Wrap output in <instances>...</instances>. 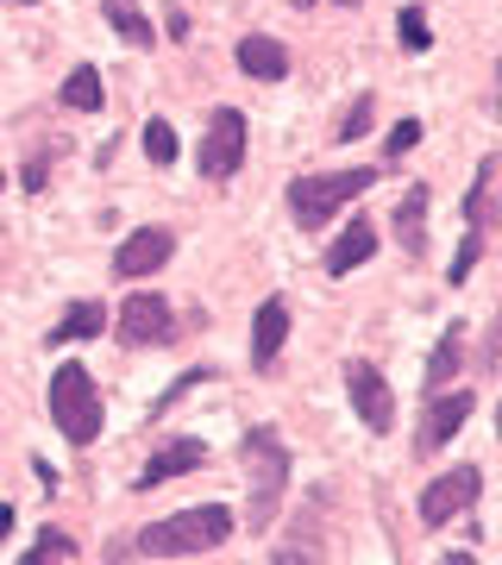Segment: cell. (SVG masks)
<instances>
[{"label":"cell","instance_id":"cell-1","mask_svg":"<svg viewBox=\"0 0 502 565\" xmlns=\"http://www.w3.org/2000/svg\"><path fill=\"white\" fill-rule=\"evenodd\" d=\"M233 541V509L226 503H201V509H182V515H163L151 522L132 541L139 559H201V553H214V546Z\"/></svg>","mask_w":502,"mask_h":565},{"label":"cell","instance_id":"cell-2","mask_svg":"<svg viewBox=\"0 0 502 565\" xmlns=\"http://www.w3.org/2000/svg\"><path fill=\"white\" fill-rule=\"evenodd\" d=\"M239 465H245V484H252L245 522L270 527V515H277V503H282V490H289V465H296L277 427H252V434L239 440Z\"/></svg>","mask_w":502,"mask_h":565},{"label":"cell","instance_id":"cell-3","mask_svg":"<svg viewBox=\"0 0 502 565\" xmlns=\"http://www.w3.org/2000/svg\"><path fill=\"white\" fill-rule=\"evenodd\" d=\"M377 182V170L371 163H359V170H327V177H296L289 182V214H296L301 233H321L340 207H352Z\"/></svg>","mask_w":502,"mask_h":565},{"label":"cell","instance_id":"cell-4","mask_svg":"<svg viewBox=\"0 0 502 565\" xmlns=\"http://www.w3.org/2000/svg\"><path fill=\"white\" fill-rule=\"evenodd\" d=\"M51 422H57V434H63L70 446H95V440H100L107 408H100L95 377H88L76 359L57 364V377H51Z\"/></svg>","mask_w":502,"mask_h":565},{"label":"cell","instance_id":"cell-5","mask_svg":"<svg viewBox=\"0 0 502 565\" xmlns=\"http://www.w3.org/2000/svg\"><path fill=\"white\" fill-rule=\"evenodd\" d=\"M245 145H252V139H245V114H239V107H214L207 139H201V151H195L201 182H233V177H239Z\"/></svg>","mask_w":502,"mask_h":565},{"label":"cell","instance_id":"cell-6","mask_svg":"<svg viewBox=\"0 0 502 565\" xmlns=\"http://www.w3.org/2000/svg\"><path fill=\"white\" fill-rule=\"evenodd\" d=\"M345 396H352V408H359V422L371 434L396 427V396H389V377H383L377 364H364V359L345 364Z\"/></svg>","mask_w":502,"mask_h":565},{"label":"cell","instance_id":"cell-7","mask_svg":"<svg viewBox=\"0 0 502 565\" xmlns=\"http://www.w3.org/2000/svg\"><path fill=\"white\" fill-rule=\"evenodd\" d=\"M464 422H471V390H434L427 408H421V422H415V452L434 459V452H440Z\"/></svg>","mask_w":502,"mask_h":565},{"label":"cell","instance_id":"cell-8","mask_svg":"<svg viewBox=\"0 0 502 565\" xmlns=\"http://www.w3.org/2000/svg\"><path fill=\"white\" fill-rule=\"evenodd\" d=\"M177 333V315L163 302L158 289H132L120 308V345H170Z\"/></svg>","mask_w":502,"mask_h":565},{"label":"cell","instance_id":"cell-9","mask_svg":"<svg viewBox=\"0 0 502 565\" xmlns=\"http://www.w3.org/2000/svg\"><path fill=\"white\" fill-rule=\"evenodd\" d=\"M478 484H483L478 465H452L446 478H434V484L421 490V522L427 527H446L452 515H464V509L478 503Z\"/></svg>","mask_w":502,"mask_h":565},{"label":"cell","instance_id":"cell-10","mask_svg":"<svg viewBox=\"0 0 502 565\" xmlns=\"http://www.w3.org/2000/svg\"><path fill=\"white\" fill-rule=\"evenodd\" d=\"M170 252H177V233L170 226H139V233H126L120 252H114V277H151V270H163L170 264Z\"/></svg>","mask_w":502,"mask_h":565},{"label":"cell","instance_id":"cell-11","mask_svg":"<svg viewBox=\"0 0 502 565\" xmlns=\"http://www.w3.org/2000/svg\"><path fill=\"white\" fill-rule=\"evenodd\" d=\"M371 258H377V226L359 214L340 239L327 245V277H352V270H359V264H371Z\"/></svg>","mask_w":502,"mask_h":565},{"label":"cell","instance_id":"cell-12","mask_svg":"<svg viewBox=\"0 0 502 565\" xmlns=\"http://www.w3.org/2000/svg\"><path fill=\"white\" fill-rule=\"evenodd\" d=\"M282 340H289V302L270 296V302L258 308V321H252V364L270 371V364L282 359Z\"/></svg>","mask_w":502,"mask_h":565},{"label":"cell","instance_id":"cell-13","mask_svg":"<svg viewBox=\"0 0 502 565\" xmlns=\"http://www.w3.org/2000/svg\"><path fill=\"white\" fill-rule=\"evenodd\" d=\"M201 459H207V446H201V440H170V446H158V452H151V465L139 471V490L170 484V478H182V471H195Z\"/></svg>","mask_w":502,"mask_h":565},{"label":"cell","instance_id":"cell-14","mask_svg":"<svg viewBox=\"0 0 502 565\" xmlns=\"http://www.w3.org/2000/svg\"><path fill=\"white\" fill-rule=\"evenodd\" d=\"M396 239L408 258H421L427 252V182H408L396 202Z\"/></svg>","mask_w":502,"mask_h":565},{"label":"cell","instance_id":"cell-15","mask_svg":"<svg viewBox=\"0 0 502 565\" xmlns=\"http://www.w3.org/2000/svg\"><path fill=\"white\" fill-rule=\"evenodd\" d=\"M239 70L258 82H282L289 76V51H282V39H264V32H252V39H239Z\"/></svg>","mask_w":502,"mask_h":565},{"label":"cell","instance_id":"cell-16","mask_svg":"<svg viewBox=\"0 0 502 565\" xmlns=\"http://www.w3.org/2000/svg\"><path fill=\"white\" fill-rule=\"evenodd\" d=\"M490 182H496V163L483 158L478 163V182H471V195H464V226H471V233H483V239L502 226V207H496V189H490Z\"/></svg>","mask_w":502,"mask_h":565},{"label":"cell","instance_id":"cell-17","mask_svg":"<svg viewBox=\"0 0 502 565\" xmlns=\"http://www.w3.org/2000/svg\"><path fill=\"white\" fill-rule=\"evenodd\" d=\"M459 364H464V327L452 321L440 333V345H434V359H427V396L452 384V377H459Z\"/></svg>","mask_w":502,"mask_h":565},{"label":"cell","instance_id":"cell-18","mask_svg":"<svg viewBox=\"0 0 502 565\" xmlns=\"http://www.w3.org/2000/svg\"><path fill=\"white\" fill-rule=\"evenodd\" d=\"M100 327H107V308L100 302H76L51 327V345H76V340H100Z\"/></svg>","mask_w":502,"mask_h":565},{"label":"cell","instance_id":"cell-19","mask_svg":"<svg viewBox=\"0 0 502 565\" xmlns=\"http://www.w3.org/2000/svg\"><path fill=\"white\" fill-rule=\"evenodd\" d=\"M100 13H107V25H114L126 44H139V51H145V44H158V25L145 20L132 0H100Z\"/></svg>","mask_w":502,"mask_h":565},{"label":"cell","instance_id":"cell-20","mask_svg":"<svg viewBox=\"0 0 502 565\" xmlns=\"http://www.w3.org/2000/svg\"><path fill=\"white\" fill-rule=\"evenodd\" d=\"M100 102H107L100 70H95V63H76V70H70V82H63V107H76V114H100Z\"/></svg>","mask_w":502,"mask_h":565},{"label":"cell","instance_id":"cell-21","mask_svg":"<svg viewBox=\"0 0 502 565\" xmlns=\"http://www.w3.org/2000/svg\"><path fill=\"white\" fill-rule=\"evenodd\" d=\"M396 39H402V51H434V25H427V7H402L396 13Z\"/></svg>","mask_w":502,"mask_h":565},{"label":"cell","instance_id":"cell-22","mask_svg":"<svg viewBox=\"0 0 502 565\" xmlns=\"http://www.w3.org/2000/svg\"><path fill=\"white\" fill-rule=\"evenodd\" d=\"M139 139H145V158L158 163V170L163 163H177V132H170V120H145Z\"/></svg>","mask_w":502,"mask_h":565},{"label":"cell","instance_id":"cell-23","mask_svg":"<svg viewBox=\"0 0 502 565\" xmlns=\"http://www.w3.org/2000/svg\"><path fill=\"white\" fill-rule=\"evenodd\" d=\"M44 559H76V541L57 534V527H44L39 546H25V565H44Z\"/></svg>","mask_w":502,"mask_h":565},{"label":"cell","instance_id":"cell-24","mask_svg":"<svg viewBox=\"0 0 502 565\" xmlns=\"http://www.w3.org/2000/svg\"><path fill=\"white\" fill-rule=\"evenodd\" d=\"M415 145H421V120H396L389 126V139H383V151H389V158H408Z\"/></svg>","mask_w":502,"mask_h":565},{"label":"cell","instance_id":"cell-25","mask_svg":"<svg viewBox=\"0 0 502 565\" xmlns=\"http://www.w3.org/2000/svg\"><path fill=\"white\" fill-rule=\"evenodd\" d=\"M483 233H464V245H459V258H452V282H464L471 277V270H478V258H483Z\"/></svg>","mask_w":502,"mask_h":565},{"label":"cell","instance_id":"cell-26","mask_svg":"<svg viewBox=\"0 0 502 565\" xmlns=\"http://www.w3.org/2000/svg\"><path fill=\"white\" fill-rule=\"evenodd\" d=\"M364 132H371V95H359V102H352V114L340 120V139H345V145L364 139Z\"/></svg>","mask_w":502,"mask_h":565},{"label":"cell","instance_id":"cell-27","mask_svg":"<svg viewBox=\"0 0 502 565\" xmlns=\"http://www.w3.org/2000/svg\"><path fill=\"white\" fill-rule=\"evenodd\" d=\"M483 364H490V371H502V315L490 321V340H483Z\"/></svg>","mask_w":502,"mask_h":565},{"label":"cell","instance_id":"cell-28","mask_svg":"<svg viewBox=\"0 0 502 565\" xmlns=\"http://www.w3.org/2000/svg\"><path fill=\"white\" fill-rule=\"evenodd\" d=\"M7 534H13V509L0 503V541H7Z\"/></svg>","mask_w":502,"mask_h":565},{"label":"cell","instance_id":"cell-29","mask_svg":"<svg viewBox=\"0 0 502 565\" xmlns=\"http://www.w3.org/2000/svg\"><path fill=\"white\" fill-rule=\"evenodd\" d=\"M496 107H502V63H496Z\"/></svg>","mask_w":502,"mask_h":565},{"label":"cell","instance_id":"cell-30","mask_svg":"<svg viewBox=\"0 0 502 565\" xmlns=\"http://www.w3.org/2000/svg\"><path fill=\"white\" fill-rule=\"evenodd\" d=\"M333 7H364V0H333Z\"/></svg>","mask_w":502,"mask_h":565},{"label":"cell","instance_id":"cell-31","mask_svg":"<svg viewBox=\"0 0 502 565\" xmlns=\"http://www.w3.org/2000/svg\"><path fill=\"white\" fill-rule=\"evenodd\" d=\"M496 440H502V408H496Z\"/></svg>","mask_w":502,"mask_h":565},{"label":"cell","instance_id":"cell-32","mask_svg":"<svg viewBox=\"0 0 502 565\" xmlns=\"http://www.w3.org/2000/svg\"><path fill=\"white\" fill-rule=\"evenodd\" d=\"M289 7H314V0H289Z\"/></svg>","mask_w":502,"mask_h":565},{"label":"cell","instance_id":"cell-33","mask_svg":"<svg viewBox=\"0 0 502 565\" xmlns=\"http://www.w3.org/2000/svg\"><path fill=\"white\" fill-rule=\"evenodd\" d=\"M13 7H39V0H13Z\"/></svg>","mask_w":502,"mask_h":565}]
</instances>
